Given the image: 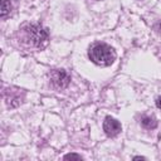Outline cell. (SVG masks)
<instances>
[{"instance_id": "3", "label": "cell", "mask_w": 161, "mask_h": 161, "mask_svg": "<svg viewBox=\"0 0 161 161\" xmlns=\"http://www.w3.org/2000/svg\"><path fill=\"white\" fill-rule=\"evenodd\" d=\"M49 78H50V82L57 88H64L70 82L69 74L65 70H63V69H54V70H52L50 74H49Z\"/></svg>"}, {"instance_id": "4", "label": "cell", "mask_w": 161, "mask_h": 161, "mask_svg": "<svg viewBox=\"0 0 161 161\" xmlns=\"http://www.w3.org/2000/svg\"><path fill=\"white\" fill-rule=\"evenodd\" d=\"M103 131L106 132L107 136L114 137L121 132V123L112 117H106L103 122Z\"/></svg>"}, {"instance_id": "9", "label": "cell", "mask_w": 161, "mask_h": 161, "mask_svg": "<svg viewBox=\"0 0 161 161\" xmlns=\"http://www.w3.org/2000/svg\"><path fill=\"white\" fill-rule=\"evenodd\" d=\"M156 106L161 109V96H160V97H157V99H156Z\"/></svg>"}, {"instance_id": "6", "label": "cell", "mask_w": 161, "mask_h": 161, "mask_svg": "<svg viewBox=\"0 0 161 161\" xmlns=\"http://www.w3.org/2000/svg\"><path fill=\"white\" fill-rule=\"evenodd\" d=\"M141 123L147 130H152V128H155L157 126V121H156V118L153 116H142Z\"/></svg>"}, {"instance_id": "10", "label": "cell", "mask_w": 161, "mask_h": 161, "mask_svg": "<svg viewBox=\"0 0 161 161\" xmlns=\"http://www.w3.org/2000/svg\"><path fill=\"white\" fill-rule=\"evenodd\" d=\"M143 158H145V157H141V156H136V157H135V160H143Z\"/></svg>"}, {"instance_id": "2", "label": "cell", "mask_w": 161, "mask_h": 161, "mask_svg": "<svg viewBox=\"0 0 161 161\" xmlns=\"http://www.w3.org/2000/svg\"><path fill=\"white\" fill-rule=\"evenodd\" d=\"M88 55H89V59L97 64V65H101V67H107V65H111L114 59H116V53L114 50L104 44V43H98V44H94L89 52H88Z\"/></svg>"}, {"instance_id": "7", "label": "cell", "mask_w": 161, "mask_h": 161, "mask_svg": "<svg viewBox=\"0 0 161 161\" xmlns=\"http://www.w3.org/2000/svg\"><path fill=\"white\" fill-rule=\"evenodd\" d=\"M11 10V3L10 0H1V11H0V15L4 18L6 14H9Z\"/></svg>"}, {"instance_id": "8", "label": "cell", "mask_w": 161, "mask_h": 161, "mask_svg": "<svg viewBox=\"0 0 161 161\" xmlns=\"http://www.w3.org/2000/svg\"><path fill=\"white\" fill-rule=\"evenodd\" d=\"M69 158H75V160H80L82 157L79 155H75V153H68L64 156V160H69Z\"/></svg>"}, {"instance_id": "5", "label": "cell", "mask_w": 161, "mask_h": 161, "mask_svg": "<svg viewBox=\"0 0 161 161\" xmlns=\"http://www.w3.org/2000/svg\"><path fill=\"white\" fill-rule=\"evenodd\" d=\"M9 94H10V97H6V102L10 107H15L19 103H21V101H20V89H16V91L11 89L9 92Z\"/></svg>"}, {"instance_id": "1", "label": "cell", "mask_w": 161, "mask_h": 161, "mask_svg": "<svg viewBox=\"0 0 161 161\" xmlns=\"http://www.w3.org/2000/svg\"><path fill=\"white\" fill-rule=\"evenodd\" d=\"M23 38L28 45L43 49L48 43V31L42 25L30 24L23 28Z\"/></svg>"}]
</instances>
